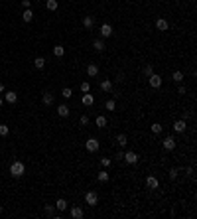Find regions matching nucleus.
I'll list each match as a JSON object with an SVG mask.
<instances>
[{"instance_id":"1","label":"nucleus","mask_w":197,"mask_h":219,"mask_svg":"<svg viewBox=\"0 0 197 219\" xmlns=\"http://www.w3.org/2000/svg\"><path fill=\"white\" fill-rule=\"evenodd\" d=\"M24 172H26V166H24L22 162H12V166H10V174L14 176V178H20Z\"/></svg>"},{"instance_id":"2","label":"nucleus","mask_w":197,"mask_h":219,"mask_svg":"<svg viewBox=\"0 0 197 219\" xmlns=\"http://www.w3.org/2000/svg\"><path fill=\"white\" fill-rule=\"evenodd\" d=\"M148 83H150V87H154V89H158V87L162 85V77H160L158 73H152V75L148 77Z\"/></svg>"},{"instance_id":"3","label":"nucleus","mask_w":197,"mask_h":219,"mask_svg":"<svg viewBox=\"0 0 197 219\" xmlns=\"http://www.w3.org/2000/svg\"><path fill=\"white\" fill-rule=\"evenodd\" d=\"M85 148L89 150V152H97L99 150V140L97 138H89V140L85 142Z\"/></svg>"},{"instance_id":"4","label":"nucleus","mask_w":197,"mask_h":219,"mask_svg":"<svg viewBox=\"0 0 197 219\" xmlns=\"http://www.w3.org/2000/svg\"><path fill=\"white\" fill-rule=\"evenodd\" d=\"M124 162L126 164H138V154L136 152H124Z\"/></svg>"},{"instance_id":"5","label":"nucleus","mask_w":197,"mask_h":219,"mask_svg":"<svg viewBox=\"0 0 197 219\" xmlns=\"http://www.w3.org/2000/svg\"><path fill=\"white\" fill-rule=\"evenodd\" d=\"M162 144H164L166 150H174L175 148V138L174 136H166L164 140H162Z\"/></svg>"},{"instance_id":"6","label":"nucleus","mask_w":197,"mask_h":219,"mask_svg":"<svg viewBox=\"0 0 197 219\" xmlns=\"http://www.w3.org/2000/svg\"><path fill=\"white\" fill-rule=\"evenodd\" d=\"M85 201H87L89 205H97V201H99L97 193H95V192H87V196H85Z\"/></svg>"},{"instance_id":"7","label":"nucleus","mask_w":197,"mask_h":219,"mask_svg":"<svg viewBox=\"0 0 197 219\" xmlns=\"http://www.w3.org/2000/svg\"><path fill=\"white\" fill-rule=\"evenodd\" d=\"M100 36L103 38H111L112 36V26L111 24H103V26H100Z\"/></svg>"},{"instance_id":"8","label":"nucleus","mask_w":197,"mask_h":219,"mask_svg":"<svg viewBox=\"0 0 197 219\" xmlns=\"http://www.w3.org/2000/svg\"><path fill=\"white\" fill-rule=\"evenodd\" d=\"M185 119H181V120H175L174 123V130L175 132H185Z\"/></svg>"},{"instance_id":"9","label":"nucleus","mask_w":197,"mask_h":219,"mask_svg":"<svg viewBox=\"0 0 197 219\" xmlns=\"http://www.w3.org/2000/svg\"><path fill=\"white\" fill-rule=\"evenodd\" d=\"M156 28L160 32H166L167 28H170V24H167V20H164V18H160V20H156Z\"/></svg>"},{"instance_id":"10","label":"nucleus","mask_w":197,"mask_h":219,"mask_svg":"<svg viewBox=\"0 0 197 219\" xmlns=\"http://www.w3.org/2000/svg\"><path fill=\"white\" fill-rule=\"evenodd\" d=\"M4 101H6V103H16V101H18V95H16L14 93V91H8V93L6 95H4Z\"/></svg>"},{"instance_id":"11","label":"nucleus","mask_w":197,"mask_h":219,"mask_svg":"<svg viewBox=\"0 0 197 219\" xmlns=\"http://www.w3.org/2000/svg\"><path fill=\"white\" fill-rule=\"evenodd\" d=\"M146 186H148L150 189H156V188H158V178H154V176H148V178H146Z\"/></svg>"},{"instance_id":"12","label":"nucleus","mask_w":197,"mask_h":219,"mask_svg":"<svg viewBox=\"0 0 197 219\" xmlns=\"http://www.w3.org/2000/svg\"><path fill=\"white\" fill-rule=\"evenodd\" d=\"M81 101H83V105H85V107H91V105L95 103V97H93V95H89V93H85Z\"/></svg>"},{"instance_id":"13","label":"nucleus","mask_w":197,"mask_h":219,"mask_svg":"<svg viewBox=\"0 0 197 219\" xmlns=\"http://www.w3.org/2000/svg\"><path fill=\"white\" fill-rule=\"evenodd\" d=\"M71 217H73V219H81L83 217V209L81 207H71Z\"/></svg>"},{"instance_id":"14","label":"nucleus","mask_w":197,"mask_h":219,"mask_svg":"<svg viewBox=\"0 0 197 219\" xmlns=\"http://www.w3.org/2000/svg\"><path fill=\"white\" fill-rule=\"evenodd\" d=\"M97 73H99V67L95 65V63H91V65H87V75H89V77H95Z\"/></svg>"},{"instance_id":"15","label":"nucleus","mask_w":197,"mask_h":219,"mask_svg":"<svg viewBox=\"0 0 197 219\" xmlns=\"http://www.w3.org/2000/svg\"><path fill=\"white\" fill-rule=\"evenodd\" d=\"M41 101H44V105H45V107H49V105H53V95H51V93H44Z\"/></svg>"},{"instance_id":"16","label":"nucleus","mask_w":197,"mask_h":219,"mask_svg":"<svg viewBox=\"0 0 197 219\" xmlns=\"http://www.w3.org/2000/svg\"><path fill=\"white\" fill-rule=\"evenodd\" d=\"M93 48H95V52H103V49H104V41H103V38L93 41Z\"/></svg>"},{"instance_id":"17","label":"nucleus","mask_w":197,"mask_h":219,"mask_svg":"<svg viewBox=\"0 0 197 219\" xmlns=\"http://www.w3.org/2000/svg\"><path fill=\"white\" fill-rule=\"evenodd\" d=\"M100 89L103 91H112V81H108V79H104V81H100Z\"/></svg>"},{"instance_id":"18","label":"nucleus","mask_w":197,"mask_h":219,"mask_svg":"<svg viewBox=\"0 0 197 219\" xmlns=\"http://www.w3.org/2000/svg\"><path fill=\"white\" fill-rule=\"evenodd\" d=\"M22 20H24V22H32V20H33V14H32V10H30V8H26V10H24Z\"/></svg>"},{"instance_id":"19","label":"nucleus","mask_w":197,"mask_h":219,"mask_svg":"<svg viewBox=\"0 0 197 219\" xmlns=\"http://www.w3.org/2000/svg\"><path fill=\"white\" fill-rule=\"evenodd\" d=\"M63 53H65L63 45H55V48H53V56H55V57H63Z\"/></svg>"},{"instance_id":"20","label":"nucleus","mask_w":197,"mask_h":219,"mask_svg":"<svg viewBox=\"0 0 197 219\" xmlns=\"http://www.w3.org/2000/svg\"><path fill=\"white\" fill-rule=\"evenodd\" d=\"M44 65H45L44 57H36V59H33V67H36V69H44Z\"/></svg>"},{"instance_id":"21","label":"nucleus","mask_w":197,"mask_h":219,"mask_svg":"<svg viewBox=\"0 0 197 219\" xmlns=\"http://www.w3.org/2000/svg\"><path fill=\"white\" fill-rule=\"evenodd\" d=\"M57 115H59V117H67V115H69V107H67V105H59Z\"/></svg>"},{"instance_id":"22","label":"nucleus","mask_w":197,"mask_h":219,"mask_svg":"<svg viewBox=\"0 0 197 219\" xmlns=\"http://www.w3.org/2000/svg\"><path fill=\"white\" fill-rule=\"evenodd\" d=\"M55 209L65 211V209H67V201H65V199H57V201H55Z\"/></svg>"},{"instance_id":"23","label":"nucleus","mask_w":197,"mask_h":219,"mask_svg":"<svg viewBox=\"0 0 197 219\" xmlns=\"http://www.w3.org/2000/svg\"><path fill=\"white\" fill-rule=\"evenodd\" d=\"M93 24H95L93 16H85V18H83V26L85 28H93Z\"/></svg>"},{"instance_id":"24","label":"nucleus","mask_w":197,"mask_h":219,"mask_svg":"<svg viewBox=\"0 0 197 219\" xmlns=\"http://www.w3.org/2000/svg\"><path fill=\"white\" fill-rule=\"evenodd\" d=\"M95 123H97V126L99 128H104V126H107V117H97V120H95Z\"/></svg>"},{"instance_id":"25","label":"nucleus","mask_w":197,"mask_h":219,"mask_svg":"<svg viewBox=\"0 0 197 219\" xmlns=\"http://www.w3.org/2000/svg\"><path fill=\"white\" fill-rule=\"evenodd\" d=\"M171 79H174L175 83H181V81H183V73H181V71H174V75H171Z\"/></svg>"},{"instance_id":"26","label":"nucleus","mask_w":197,"mask_h":219,"mask_svg":"<svg viewBox=\"0 0 197 219\" xmlns=\"http://www.w3.org/2000/svg\"><path fill=\"white\" fill-rule=\"evenodd\" d=\"M116 142H118V144H120V146H122V148H124V146L128 144V138L124 136V134H118V136H116Z\"/></svg>"},{"instance_id":"27","label":"nucleus","mask_w":197,"mask_h":219,"mask_svg":"<svg viewBox=\"0 0 197 219\" xmlns=\"http://www.w3.org/2000/svg\"><path fill=\"white\" fill-rule=\"evenodd\" d=\"M45 6H47V10H57V6H59V4H57V0H47V2H45Z\"/></svg>"},{"instance_id":"28","label":"nucleus","mask_w":197,"mask_h":219,"mask_svg":"<svg viewBox=\"0 0 197 219\" xmlns=\"http://www.w3.org/2000/svg\"><path fill=\"white\" fill-rule=\"evenodd\" d=\"M99 182H108V174H107V170H103V172H99Z\"/></svg>"},{"instance_id":"29","label":"nucleus","mask_w":197,"mask_h":219,"mask_svg":"<svg viewBox=\"0 0 197 219\" xmlns=\"http://www.w3.org/2000/svg\"><path fill=\"white\" fill-rule=\"evenodd\" d=\"M81 91H83V93H89V91H91V83L89 81H83L81 83Z\"/></svg>"},{"instance_id":"30","label":"nucleus","mask_w":197,"mask_h":219,"mask_svg":"<svg viewBox=\"0 0 197 219\" xmlns=\"http://www.w3.org/2000/svg\"><path fill=\"white\" fill-rule=\"evenodd\" d=\"M71 95H73V91H71V89H69V87H65V89H63V91H61V97H63V99H69V97H71Z\"/></svg>"},{"instance_id":"31","label":"nucleus","mask_w":197,"mask_h":219,"mask_svg":"<svg viewBox=\"0 0 197 219\" xmlns=\"http://www.w3.org/2000/svg\"><path fill=\"white\" fill-rule=\"evenodd\" d=\"M104 107H107V111H114V109H116V103H114V101H107V103H104Z\"/></svg>"},{"instance_id":"32","label":"nucleus","mask_w":197,"mask_h":219,"mask_svg":"<svg viewBox=\"0 0 197 219\" xmlns=\"http://www.w3.org/2000/svg\"><path fill=\"white\" fill-rule=\"evenodd\" d=\"M152 73H154V67L150 65V63H148V65H144V75H148V77H150Z\"/></svg>"},{"instance_id":"33","label":"nucleus","mask_w":197,"mask_h":219,"mask_svg":"<svg viewBox=\"0 0 197 219\" xmlns=\"http://www.w3.org/2000/svg\"><path fill=\"white\" fill-rule=\"evenodd\" d=\"M152 132H154V134H160V132H162V124L154 123V124H152Z\"/></svg>"},{"instance_id":"34","label":"nucleus","mask_w":197,"mask_h":219,"mask_svg":"<svg viewBox=\"0 0 197 219\" xmlns=\"http://www.w3.org/2000/svg\"><path fill=\"white\" fill-rule=\"evenodd\" d=\"M100 164H103L104 168H108V166L112 164V160H111V158H100Z\"/></svg>"},{"instance_id":"35","label":"nucleus","mask_w":197,"mask_h":219,"mask_svg":"<svg viewBox=\"0 0 197 219\" xmlns=\"http://www.w3.org/2000/svg\"><path fill=\"white\" fill-rule=\"evenodd\" d=\"M8 134V126L6 124H0V136H6Z\"/></svg>"},{"instance_id":"36","label":"nucleus","mask_w":197,"mask_h":219,"mask_svg":"<svg viewBox=\"0 0 197 219\" xmlns=\"http://www.w3.org/2000/svg\"><path fill=\"white\" fill-rule=\"evenodd\" d=\"M178 172H179L178 168H171V170H170V178H171V180H175V178H178Z\"/></svg>"},{"instance_id":"37","label":"nucleus","mask_w":197,"mask_h":219,"mask_svg":"<svg viewBox=\"0 0 197 219\" xmlns=\"http://www.w3.org/2000/svg\"><path fill=\"white\" fill-rule=\"evenodd\" d=\"M53 209H55V205H45V213L47 215H53Z\"/></svg>"},{"instance_id":"38","label":"nucleus","mask_w":197,"mask_h":219,"mask_svg":"<svg viewBox=\"0 0 197 219\" xmlns=\"http://www.w3.org/2000/svg\"><path fill=\"white\" fill-rule=\"evenodd\" d=\"M22 6L24 8H30L32 6V0H22Z\"/></svg>"},{"instance_id":"39","label":"nucleus","mask_w":197,"mask_h":219,"mask_svg":"<svg viewBox=\"0 0 197 219\" xmlns=\"http://www.w3.org/2000/svg\"><path fill=\"white\" fill-rule=\"evenodd\" d=\"M81 124H89V117H87V115L81 117Z\"/></svg>"},{"instance_id":"40","label":"nucleus","mask_w":197,"mask_h":219,"mask_svg":"<svg viewBox=\"0 0 197 219\" xmlns=\"http://www.w3.org/2000/svg\"><path fill=\"white\" fill-rule=\"evenodd\" d=\"M0 93H4V83H0Z\"/></svg>"},{"instance_id":"41","label":"nucleus","mask_w":197,"mask_h":219,"mask_svg":"<svg viewBox=\"0 0 197 219\" xmlns=\"http://www.w3.org/2000/svg\"><path fill=\"white\" fill-rule=\"evenodd\" d=\"M2 103H4V99H2V97H0V105H2Z\"/></svg>"},{"instance_id":"42","label":"nucleus","mask_w":197,"mask_h":219,"mask_svg":"<svg viewBox=\"0 0 197 219\" xmlns=\"http://www.w3.org/2000/svg\"><path fill=\"white\" fill-rule=\"evenodd\" d=\"M0 213H2V205H0Z\"/></svg>"}]
</instances>
